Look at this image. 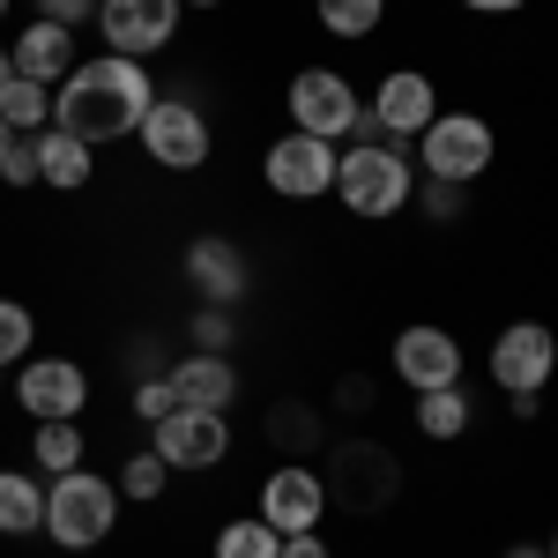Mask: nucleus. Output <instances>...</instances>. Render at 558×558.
<instances>
[{
  "label": "nucleus",
  "instance_id": "c9c22d12",
  "mask_svg": "<svg viewBox=\"0 0 558 558\" xmlns=\"http://www.w3.org/2000/svg\"><path fill=\"white\" fill-rule=\"evenodd\" d=\"M336 402H343V410H373V380H343V387H336Z\"/></svg>",
  "mask_w": 558,
  "mask_h": 558
},
{
  "label": "nucleus",
  "instance_id": "4468645a",
  "mask_svg": "<svg viewBox=\"0 0 558 558\" xmlns=\"http://www.w3.org/2000/svg\"><path fill=\"white\" fill-rule=\"evenodd\" d=\"M15 402L31 410V425H45V417H83L89 402V373L75 365V357H23L15 365Z\"/></svg>",
  "mask_w": 558,
  "mask_h": 558
},
{
  "label": "nucleus",
  "instance_id": "f8f14e48",
  "mask_svg": "<svg viewBox=\"0 0 558 558\" xmlns=\"http://www.w3.org/2000/svg\"><path fill=\"white\" fill-rule=\"evenodd\" d=\"M260 521L276 536H299V529H320L328 521V476L305 470V462H276L260 476Z\"/></svg>",
  "mask_w": 558,
  "mask_h": 558
},
{
  "label": "nucleus",
  "instance_id": "dca6fc26",
  "mask_svg": "<svg viewBox=\"0 0 558 558\" xmlns=\"http://www.w3.org/2000/svg\"><path fill=\"white\" fill-rule=\"evenodd\" d=\"M365 105H373V120L387 128V142H417L432 128V112H439V89H432L425 68H395Z\"/></svg>",
  "mask_w": 558,
  "mask_h": 558
},
{
  "label": "nucleus",
  "instance_id": "412c9836",
  "mask_svg": "<svg viewBox=\"0 0 558 558\" xmlns=\"http://www.w3.org/2000/svg\"><path fill=\"white\" fill-rule=\"evenodd\" d=\"M31 462H38L45 476L83 470V417H45V425L31 432Z\"/></svg>",
  "mask_w": 558,
  "mask_h": 558
},
{
  "label": "nucleus",
  "instance_id": "79ce46f5",
  "mask_svg": "<svg viewBox=\"0 0 558 558\" xmlns=\"http://www.w3.org/2000/svg\"><path fill=\"white\" fill-rule=\"evenodd\" d=\"M544 551H551V558H558V529H551V544H544Z\"/></svg>",
  "mask_w": 558,
  "mask_h": 558
},
{
  "label": "nucleus",
  "instance_id": "20e7f679",
  "mask_svg": "<svg viewBox=\"0 0 558 558\" xmlns=\"http://www.w3.org/2000/svg\"><path fill=\"white\" fill-rule=\"evenodd\" d=\"M492 157H499V134H492V120H476V112H432V128L417 134V165H425V179L476 186V179L492 172Z\"/></svg>",
  "mask_w": 558,
  "mask_h": 558
},
{
  "label": "nucleus",
  "instance_id": "4c0bfd02",
  "mask_svg": "<svg viewBox=\"0 0 558 558\" xmlns=\"http://www.w3.org/2000/svg\"><path fill=\"white\" fill-rule=\"evenodd\" d=\"M507 558H551V551H536V544H514V551H507Z\"/></svg>",
  "mask_w": 558,
  "mask_h": 558
},
{
  "label": "nucleus",
  "instance_id": "393cba45",
  "mask_svg": "<svg viewBox=\"0 0 558 558\" xmlns=\"http://www.w3.org/2000/svg\"><path fill=\"white\" fill-rule=\"evenodd\" d=\"M165 484H172V470H165V454H157V447H142V454L120 462V499H134V507L165 499Z\"/></svg>",
  "mask_w": 558,
  "mask_h": 558
},
{
  "label": "nucleus",
  "instance_id": "2eb2a0df",
  "mask_svg": "<svg viewBox=\"0 0 558 558\" xmlns=\"http://www.w3.org/2000/svg\"><path fill=\"white\" fill-rule=\"evenodd\" d=\"M395 492H402V462H395L387 447H373V439H350L343 454H336L328 499H343L350 514H380Z\"/></svg>",
  "mask_w": 558,
  "mask_h": 558
},
{
  "label": "nucleus",
  "instance_id": "a19ab883",
  "mask_svg": "<svg viewBox=\"0 0 558 558\" xmlns=\"http://www.w3.org/2000/svg\"><path fill=\"white\" fill-rule=\"evenodd\" d=\"M8 142H15V128H8V120H0V149H8Z\"/></svg>",
  "mask_w": 558,
  "mask_h": 558
},
{
  "label": "nucleus",
  "instance_id": "c85d7f7f",
  "mask_svg": "<svg viewBox=\"0 0 558 558\" xmlns=\"http://www.w3.org/2000/svg\"><path fill=\"white\" fill-rule=\"evenodd\" d=\"M462 202H470V186H454V179H425V186H417V209H425L432 223H462Z\"/></svg>",
  "mask_w": 558,
  "mask_h": 558
},
{
  "label": "nucleus",
  "instance_id": "ea45409f",
  "mask_svg": "<svg viewBox=\"0 0 558 558\" xmlns=\"http://www.w3.org/2000/svg\"><path fill=\"white\" fill-rule=\"evenodd\" d=\"M179 8H223V0H179Z\"/></svg>",
  "mask_w": 558,
  "mask_h": 558
},
{
  "label": "nucleus",
  "instance_id": "6ab92c4d",
  "mask_svg": "<svg viewBox=\"0 0 558 558\" xmlns=\"http://www.w3.org/2000/svg\"><path fill=\"white\" fill-rule=\"evenodd\" d=\"M31 149H38V186L83 194L89 179H97V149H89V142H75L68 128H38V134H31Z\"/></svg>",
  "mask_w": 558,
  "mask_h": 558
},
{
  "label": "nucleus",
  "instance_id": "5701e85b",
  "mask_svg": "<svg viewBox=\"0 0 558 558\" xmlns=\"http://www.w3.org/2000/svg\"><path fill=\"white\" fill-rule=\"evenodd\" d=\"M0 120H8L15 134L52 128V89H45V83H23V75H8V83H0Z\"/></svg>",
  "mask_w": 558,
  "mask_h": 558
},
{
  "label": "nucleus",
  "instance_id": "0eeeda50",
  "mask_svg": "<svg viewBox=\"0 0 558 558\" xmlns=\"http://www.w3.org/2000/svg\"><path fill=\"white\" fill-rule=\"evenodd\" d=\"M283 105H291V128L320 134V142H350L357 112H365V97H357L336 68H299L291 89H283Z\"/></svg>",
  "mask_w": 558,
  "mask_h": 558
},
{
  "label": "nucleus",
  "instance_id": "473e14b6",
  "mask_svg": "<svg viewBox=\"0 0 558 558\" xmlns=\"http://www.w3.org/2000/svg\"><path fill=\"white\" fill-rule=\"evenodd\" d=\"M128 365H134V380H165V373H172V350L157 343V336H134V343H128Z\"/></svg>",
  "mask_w": 558,
  "mask_h": 558
},
{
  "label": "nucleus",
  "instance_id": "a211bd4d",
  "mask_svg": "<svg viewBox=\"0 0 558 558\" xmlns=\"http://www.w3.org/2000/svg\"><path fill=\"white\" fill-rule=\"evenodd\" d=\"M172 387L186 410H231L239 402V365L209 357V350H186V357H172Z\"/></svg>",
  "mask_w": 558,
  "mask_h": 558
},
{
  "label": "nucleus",
  "instance_id": "2f4dec72",
  "mask_svg": "<svg viewBox=\"0 0 558 558\" xmlns=\"http://www.w3.org/2000/svg\"><path fill=\"white\" fill-rule=\"evenodd\" d=\"M0 186H38V149H31V134H15V142L0 149Z\"/></svg>",
  "mask_w": 558,
  "mask_h": 558
},
{
  "label": "nucleus",
  "instance_id": "39448f33",
  "mask_svg": "<svg viewBox=\"0 0 558 558\" xmlns=\"http://www.w3.org/2000/svg\"><path fill=\"white\" fill-rule=\"evenodd\" d=\"M142 149H149V165H165V172H202L209 165V149H216V134H209V112L194 105V97H157L149 112H142Z\"/></svg>",
  "mask_w": 558,
  "mask_h": 558
},
{
  "label": "nucleus",
  "instance_id": "f257e3e1",
  "mask_svg": "<svg viewBox=\"0 0 558 558\" xmlns=\"http://www.w3.org/2000/svg\"><path fill=\"white\" fill-rule=\"evenodd\" d=\"M157 105V83L142 60H120V52H97V60H75V75L52 89V128H68L75 142H128L142 128V112Z\"/></svg>",
  "mask_w": 558,
  "mask_h": 558
},
{
  "label": "nucleus",
  "instance_id": "e433bc0d",
  "mask_svg": "<svg viewBox=\"0 0 558 558\" xmlns=\"http://www.w3.org/2000/svg\"><path fill=\"white\" fill-rule=\"evenodd\" d=\"M462 8H476V15H514V8H529V0H462Z\"/></svg>",
  "mask_w": 558,
  "mask_h": 558
},
{
  "label": "nucleus",
  "instance_id": "cd10ccee",
  "mask_svg": "<svg viewBox=\"0 0 558 558\" xmlns=\"http://www.w3.org/2000/svg\"><path fill=\"white\" fill-rule=\"evenodd\" d=\"M186 343L209 350V357H231V343H239V313H223V305H194V320H186Z\"/></svg>",
  "mask_w": 558,
  "mask_h": 558
},
{
  "label": "nucleus",
  "instance_id": "7c9ffc66",
  "mask_svg": "<svg viewBox=\"0 0 558 558\" xmlns=\"http://www.w3.org/2000/svg\"><path fill=\"white\" fill-rule=\"evenodd\" d=\"M172 410H179V387H172V373H165V380H134V417H142V425H165Z\"/></svg>",
  "mask_w": 558,
  "mask_h": 558
},
{
  "label": "nucleus",
  "instance_id": "f3484780",
  "mask_svg": "<svg viewBox=\"0 0 558 558\" xmlns=\"http://www.w3.org/2000/svg\"><path fill=\"white\" fill-rule=\"evenodd\" d=\"M8 60H15V75H23V83L60 89L68 75H75V31H60V23L31 15V23L15 31V45H8Z\"/></svg>",
  "mask_w": 558,
  "mask_h": 558
},
{
  "label": "nucleus",
  "instance_id": "72a5a7b5",
  "mask_svg": "<svg viewBox=\"0 0 558 558\" xmlns=\"http://www.w3.org/2000/svg\"><path fill=\"white\" fill-rule=\"evenodd\" d=\"M45 23H60V31H83V23H97V0H31Z\"/></svg>",
  "mask_w": 558,
  "mask_h": 558
},
{
  "label": "nucleus",
  "instance_id": "aec40b11",
  "mask_svg": "<svg viewBox=\"0 0 558 558\" xmlns=\"http://www.w3.org/2000/svg\"><path fill=\"white\" fill-rule=\"evenodd\" d=\"M45 529V484L31 470H0V536Z\"/></svg>",
  "mask_w": 558,
  "mask_h": 558
},
{
  "label": "nucleus",
  "instance_id": "ddd939ff",
  "mask_svg": "<svg viewBox=\"0 0 558 558\" xmlns=\"http://www.w3.org/2000/svg\"><path fill=\"white\" fill-rule=\"evenodd\" d=\"M149 447L165 454V470H216L231 454V417L223 410H186L179 402L165 425H149Z\"/></svg>",
  "mask_w": 558,
  "mask_h": 558
},
{
  "label": "nucleus",
  "instance_id": "f704fd0d",
  "mask_svg": "<svg viewBox=\"0 0 558 558\" xmlns=\"http://www.w3.org/2000/svg\"><path fill=\"white\" fill-rule=\"evenodd\" d=\"M276 558H336L328 544H320V529H299V536H283V551Z\"/></svg>",
  "mask_w": 558,
  "mask_h": 558
},
{
  "label": "nucleus",
  "instance_id": "f03ea898",
  "mask_svg": "<svg viewBox=\"0 0 558 558\" xmlns=\"http://www.w3.org/2000/svg\"><path fill=\"white\" fill-rule=\"evenodd\" d=\"M410 194H417V165L402 157V142H343V157H336V202L350 216H365V223L402 216Z\"/></svg>",
  "mask_w": 558,
  "mask_h": 558
},
{
  "label": "nucleus",
  "instance_id": "c756f323",
  "mask_svg": "<svg viewBox=\"0 0 558 558\" xmlns=\"http://www.w3.org/2000/svg\"><path fill=\"white\" fill-rule=\"evenodd\" d=\"M268 432H276V447H313V439H320V417H313V410H291V402H283V410H268Z\"/></svg>",
  "mask_w": 558,
  "mask_h": 558
},
{
  "label": "nucleus",
  "instance_id": "37998d69",
  "mask_svg": "<svg viewBox=\"0 0 558 558\" xmlns=\"http://www.w3.org/2000/svg\"><path fill=\"white\" fill-rule=\"evenodd\" d=\"M0 23H8V0H0Z\"/></svg>",
  "mask_w": 558,
  "mask_h": 558
},
{
  "label": "nucleus",
  "instance_id": "b1692460",
  "mask_svg": "<svg viewBox=\"0 0 558 558\" xmlns=\"http://www.w3.org/2000/svg\"><path fill=\"white\" fill-rule=\"evenodd\" d=\"M313 15H320L328 38H373L380 15H387V0H313Z\"/></svg>",
  "mask_w": 558,
  "mask_h": 558
},
{
  "label": "nucleus",
  "instance_id": "4be33fe9",
  "mask_svg": "<svg viewBox=\"0 0 558 558\" xmlns=\"http://www.w3.org/2000/svg\"><path fill=\"white\" fill-rule=\"evenodd\" d=\"M470 425H476V402L462 395V387H432V395H417V432H425V439H462Z\"/></svg>",
  "mask_w": 558,
  "mask_h": 558
},
{
  "label": "nucleus",
  "instance_id": "6e6552de",
  "mask_svg": "<svg viewBox=\"0 0 558 558\" xmlns=\"http://www.w3.org/2000/svg\"><path fill=\"white\" fill-rule=\"evenodd\" d=\"M492 380L507 387V395H544L558 373V336L544 320H507L499 336H492Z\"/></svg>",
  "mask_w": 558,
  "mask_h": 558
},
{
  "label": "nucleus",
  "instance_id": "1a4fd4ad",
  "mask_svg": "<svg viewBox=\"0 0 558 558\" xmlns=\"http://www.w3.org/2000/svg\"><path fill=\"white\" fill-rule=\"evenodd\" d=\"M179 276L194 283V299H202V305H223V313H239V305H246V291H254V268H246V254H239V239H223V231L186 239Z\"/></svg>",
  "mask_w": 558,
  "mask_h": 558
},
{
  "label": "nucleus",
  "instance_id": "a878e982",
  "mask_svg": "<svg viewBox=\"0 0 558 558\" xmlns=\"http://www.w3.org/2000/svg\"><path fill=\"white\" fill-rule=\"evenodd\" d=\"M283 551V536H276V529H268V521H223V529H216V558H276Z\"/></svg>",
  "mask_w": 558,
  "mask_h": 558
},
{
  "label": "nucleus",
  "instance_id": "58836bf2",
  "mask_svg": "<svg viewBox=\"0 0 558 558\" xmlns=\"http://www.w3.org/2000/svg\"><path fill=\"white\" fill-rule=\"evenodd\" d=\"M8 75H15V60H8V45H0V83H8Z\"/></svg>",
  "mask_w": 558,
  "mask_h": 558
},
{
  "label": "nucleus",
  "instance_id": "9d476101",
  "mask_svg": "<svg viewBox=\"0 0 558 558\" xmlns=\"http://www.w3.org/2000/svg\"><path fill=\"white\" fill-rule=\"evenodd\" d=\"M97 38L120 60H149L179 38V0H97Z\"/></svg>",
  "mask_w": 558,
  "mask_h": 558
},
{
  "label": "nucleus",
  "instance_id": "7ed1b4c3",
  "mask_svg": "<svg viewBox=\"0 0 558 558\" xmlns=\"http://www.w3.org/2000/svg\"><path fill=\"white\" fill-rule=\"evenodd\" d=\"M120 529V484L97 470H68L45 484V529L38 536H52L60 551H97L105 536Z\"/></svg>",
  "mask_w": 558,
  "mask_h": 558
},
{
  "label": "nucleus",
  "instance_id": "bb28decb",
  "mask_svg": "<svg viewBox=\"0 0 558 558\" xmlns=\"http://www.w3.org/2000/svg\"><path fill=\"white\" fill-rule=\"evenodd\" d=\"M38 343V320H31V305L23 299H0V373H15L23 357Z\"/></svg>",
  "mask_w": 558,
  "mask_h": 558
},
{
  "label": "nucleus",
  "instance_id": "9b49d317",
  "mask_svg": "<svg viewBox=\"0 0 558 558\" xmlns=\"http://www.w3.org/2000/svg\"><path fill=\"white\" fill-rule=\"evenodd\" d=\"M387 365L410 395H432V387H462V343L432 320H410L395 343H387Z\"/></svg>",
  "mask_w": 558,
  "mask_h": 558
},
{
  "label": "nucleus",
  "instance_id": "423d86ee",
  "mask_svg": "<svg viewBox=\"0 0 558 558\" xmlns=\"http://www.w3.org/2000/svg\"><path fill=\"white\" fill-rule=\"evenodd\" d=\"M336 142H320V134H276L268 142V157H260V179H268V194H283V202H320V194H336Z\"/></svg>",
  "mask_w": 558,
  "mask_h": 558
}]
</instances>
